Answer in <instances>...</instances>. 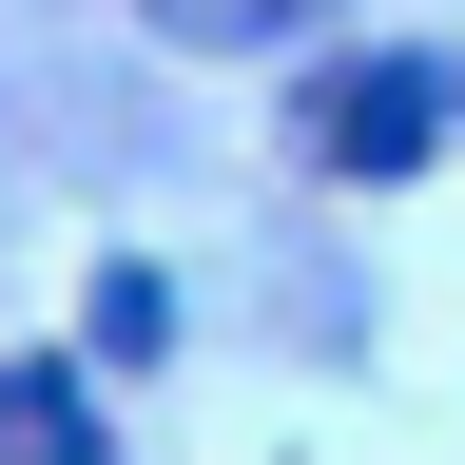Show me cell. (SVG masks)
Instances as JSON below:
<instances>
[{"label": "cell", "instance_id": "cell-1", "mask_svg": "<svg viewBox=\"0 0 465 465\" xmlns=\"http://www.w3.org/2000/svg\"><path fill=\"white\" fill-rule=\"evenodd\" d=\"M446 116H465V58H349V78L311 97V155L330 174H407Z\"/></svg>", "mask_w": 465, "mask_h": 465}, {"label": "cell", "instance_id": "cell-2", "mask_svg": "<svg viewBox=\"0 0 465 465\" xmlns=\"http://www.w3.org/2000/svg\"><path fill=\"white\" fill-rule=\"evenodd\" d=\"M155 39H194V58H272V39H330L349 0H136Z\"/></svg>", "mask_w": 465, "mask_h": 465}]
</instances>
